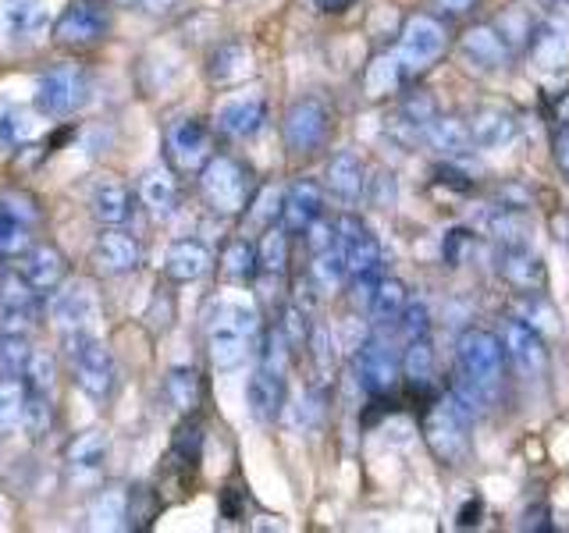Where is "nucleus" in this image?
Segmentation results:
<instances>
[{
    "label": "nucleus",
    "instance_id": "1",
    "mask_svg": "<svg viewBox=\"0 0 569 533\" xmlns=\"http://www.w3.org/2000/svg\"><path fill=\"white\" fill-rule=\"evenodd\" d=\"M260 328L257 306L249 299L224 295L213 302V310L207 316V352L213 370L231 373L246 363V355L253 352V338Z\"/></svg>",
    "mask_w": 569,
    "mask_h": 533
},
{
    "label": "nucleus",
    "instance_id": "2",
    "mask_svg": "<svg viewBox=\"0 0 569 533\" xmlns=\"http://www.w3.org/2000/svg\"><path fill=\"white\" fill-rule=\"evenodd\" d=\"M477 402H470L462 391L438 399L423 416V441L431 455L445 466H459L470 455V426H473Z\"/></svg>",
    "mask_w": 569,
    "mask_h": 533
},
{
    "label": "nucleus",
    "instance_id": "3",
    "mask_svg": "<svg viewBox=\"0 0 569 533\" xmlns=\"http://www.w3.org/2000/svg\"><path fill=\"white\" fill-rule=\"evenodd\" d=\"M456 360H459V373H462V384L456 391H462L470 402L480 405L498 384H502L506 345L498 334L480 331V328L462 331L459 342H456Z\"/></svg>",
    "mask_w": 569,
    "mask_h": 533
},
{
    "label": "nucleus",
    "instance_id": "4",
    "mask_svg": "<svg viewBox=\"0 0 569 533\" xmlns=\"http://www.w3.org/2000/svg\"><path fill=\"white\" fill-rule=\"evenodd\" d=\"M61 338H64V355L79 388L97 402L111 399V391L118 384V366H114L111 349L103 345V338L97 331H68Z\"/></svg>",
    "mask_w": 569,
    "mask_h": 533
},
{
    "label": "nucleus",
    "instance_id": "5",
    "mask_svg": "<svg viewBox=\"0 0 569 533\" xmlns=\"http://www.w3.org/2000/svg\"><path fill=\"white\" fill-rule=\"evenodd\" d=\"M200 189L213 213H242L253 203V171L236 157H210L200 168Z\"/></svg>",
    "mask_w": 569,
    "mask_h": 533
},
{
    "label": "nucleus",
    "instance_id": "6",
    "mask_svg": "<svg viewBox=\"0 0 569 533\" xmlns=\"http://www.w3.org/2000/svg\"><path fill=\"white\" fill-rule=\"evenodd\" d=\"M89 100H93V79H89L79 64L50 68L47 76H40V82H36V93H32L36 114H43V118L79 114Z\"/></svg>",
    "mask_w": 569,
    "mask_h": 533
},
{
    "label": "nucleus",
    "instance_id": "7",
    "mask_svg": "<svg viewBox=\"0 0 569 533\" xmlns=\"http://www.w3.org/2000/svg\"><path fill=\"white\" fill-rule=\"evenodd\" d=\"M445 47H449V36H445V26L431 14H413L406 18V26L399 32V50H396V61L402 68V76H420L431 64L441 61Z\"/></svg>",
    "mask_w": 569,
    "mask_h": 533
},
{
    "label": "nucleus",
    "instance_id": "8",
    "mask_svg": "<svg viewBox=\"0 0 569 533\" xmlns=\"http://www.w3.org/2000/svg\"><path fill=\"white\" fill-rule=\"evenodd\" d=\"M111 32V8L107 0H71L53 22V40L68 50H89L107 40Z\"/></svg>",
    "mask_w": 569,
    "mask_h": 533
},
{
    "label": "nucleus",
    "instance_id": "9",
    "mask_svg": "<svg viewBox=\"0 0 569 533\" xmlns=\"http://www.w3.org/2000/svg\"><path fill=\"white\" fill-rule=\"evenodd\" d=\"M284 147L292 153H317L331 135V107L320 97H299L289 111H284Z\"/></svg>",
    "mask_w": 569,
    "mask_h": 533
},
{
    "label": "nucleus",
    "instance_id": "10",
    "mask_svg": "<svg viewBox=\"0 0 569 533\" xmlns=\"http://www.w3.org/2000/svg\"><path fill=\"white\" fill-rule=\"evenodd\" d=\"M335 235H338V249H342L352 281L356 278H378L381 242L360 218H356V213H342V218L335 221Z\"/></svg>",
    "mask_w": 569,
    "mask_h": 533
},
{
    "label": "nucleus",
    "instance_id": "11",
    "mask_svg": "<svg viewBox=\"0 0 569 533\" xmlns=\"http://www.w3.org/2000/svg\"><path fill=\"white\" fill-rule=\"evenodd\" d=\"M168 157L178 171H200L213 157V132L200 118H178L168 129Z\"/></svg>",
    "mask_w": 569,
    "mask_h": 533
},
{
    "label": "nucleus",
    "instance_id": "12",
    "mask_svg": "<svg viewBox=\"0 0 569 533\" xmlns=\"http://www.w3.org/2000/svg\"><path fill=\"white\" fill-rule=\"evenodd\" d=\"M356 378H360V388L367 395L381 399L391 388L399 384V355L385 338H367L356 352Z\"/></svg>",
    "mask_w": 569,
    "mask_h": 533
},
{
    "label": "nucleus",
    "instance_id": "13",
    "mask_svg": "<svg viewBox=\"0 0 569 533\" xmlns=\"http://www.w3.org/2000/svg\"><path fill=\"white\" fill-rule=\"evenodd\" d=\"M40 324V292L26 278L8 274L0 289V334H29Z\"/></svg>",
    "mask_w": 569,
    "mask_h": 533
},
{
    "label": "nucleus",
    "instance_id": "14",
    "mask_svg": "<svg viewBox=\"0 0 569 533\" xmlns=\"http://www.w3.org/2000/svg\"><path fill=\"white\" fill-rule=\"evenodd\" d=\"M50 316H53V324L61 328V334H68V331H97V320H100L97 292L89 289L86 281L68 284L64 292H58L50 299Z\"/></svg>",
    "mask_w": 569,
    "mask_h": 533
},
{
    "label": "nucleus",
    "instance_id": "15",
    "mask_svg": "<svg viewBox=\"0 0 569 533\" xmlns=\"http://www.w3.org/2000/svg\"><path fill=\"white\" fill-rule=\"evenodd\" d=\"M506 360L523 373V378H541L548 366V345L545 334L527 324V320H509L506 324Z\"/></svg>",
    "mask_w": 569,
    "mask_h": 533
},
{
    "label": "nucleus",
    "instance_id": "16",
    "mask_svg": "<svg viewBox=\"0 0 569 533\" xmlns=\"http://www.w3.org/2000/svg\"><path fill=\"white\" fill-rule=\"evenodd\" d=\"M467 129H470V142L477 150H502L520 135V118H516L509 107L485 103L467 118Z\"/></svg>",
    "mask_w": 569,
    "mask_h": 533
},
{
    "label": "nucleus",
    "instance_id": "17",
    "mask_svg": "<svg viewBox=\"0 0 569 533\" xmlns=\"http://www.w3.org/2000/svg\"><path fill=\"white\" fill-rule=\"evenodd\" d=\"M459 53L477 71H502L512 58V47H509V36H502L495 26H473L459 40Z\"/></svg>",
    "mask_w": 569,
    "mask_h": 533
},
{
    "label": "nucleus",
    "instance_id": "18",
    "mask_svg": "<svg viewBox=\"0 0 569 533\" xmlns=\"http://www.w3.org/2000/svg\"><path fill=\"white\" fill-rule=\"evenodd\" d=\"M530 61L538 71H562L569 64V22L551 14L530 32Z\"/></svg>",
    "mask_w": 569,
    "mask_h": 533
},
{
    "label": "nucleus",
    "instance_id": "19",
    "mask_svg": "<svg viewBox=\"0 0 569 533\" xmlns=\"http://www.w3.org/2000/svg\"><path fill=\"white\" fill-rule=\"evenodd\" d=\"M0 26L11 43H36L47 36V0H0Z\"/></svg>",
    "mask_w": 569,
    "mask_h": 533
},
{
    "label": "nucleus",
    "instance_id": "20",
    "mask_svg": "<svg viewBox=\"0 0 569 533\" xmlns=\"http://www.w3.org/2000/svg\"><path fill=\"white\" fill-rule=\"evenodd\" d=\"M93 263L100 274H132L142 263V245L121 231L118 224H111V231H103L93 242Z\"/></svg>",
    "mask_w": 569,
    "mask_h": 533
},
{
    "label": "nucleus",
    "instance_id": "21",
    "mask_svg": "<svg viewBox=\"0 0 569 533\" xmlns=\"http://www.w3.org/2000/svg\"><path fill=\"white\" fill-rule=\"evenodd\" d=\"M246 402H249V413L260 423H274L284 409V370L263 363L246 384Z\"/></svg>",
    "mask_w": 569,
    "mask_h": 533
},
{
    "label": "nucleus",
    "instance_id": "22",
    "mask_svg": "<svg viewBox=\"0 0 569 533\" xmlns=\"http://www.w3.org/2000/svg\"><path fill=\"white\" fill-rule=\"evenodd\" d=\"M498 271H502V278L512 284V289L530 292V295L545 292V281H548L545 263L533 257L523 242H506V249L498 253Z\"/></svg>",
    "mask_w": 569,
    "mask_h": 533
},
{
    "label": "nucleus",
    "instance_id": "23",
    "mask_svg": "<svg viewBox=\"0 0 569 533\" xmlns=\"http://www.w3.org/2000/svg\"><path fill=\"white\" fill-rule=\"evenodd\" d=\"M320 213H325V189L313 178H299L289 185V192L281 195V221L284 231H307Z\"/></svg>",
    "mask_w": 569,
    "mask_h": 533
},
{
    "label": "nucleus",
    "instance_id": "24",
    "mask_svg": "<svg viewBox=\"0 0 569 533\" xmlns=\"http://www.w3.org/2000/svg\"><path fill=\"white\" fill-rule=\"evenodd\" d=\"M325 189L335 195L338 203H360V195L367 192V168L363 160L356 157L352 150H342L328 160V171H325Z\"/></svg>",
    "mask_w": 569,
    "mask_h": 533
},
{
    "label": "nucleus",
    "instance_id": "25",
    "mask_svg": "<svg viewBox=\"0 0 569 533\" xmlns=\"http://www.w3.org/2000/svg\"><path fill=\"white\" fill-rule=\"evenodd\" d=\"M267 121V103L260 97H236L218 107V129L231 139H253Z\"/></svg>",
    "mask_w": 569,
    "mask_h": 533
},
{
    "label": "nucleus",
    "instance_id": "26",
    "mask_svg": "<svg viewBox=\"0 0 569 533\" xmlns=\"http://www.w3.org/2000/svg\"><path fill=\"white\" fill-rule=\"evenodd\" d=\"M210 249L200 239H178L168 245L164 253V278L178 281V284H189V281H200L210 271Z\"/></svg>",
    "mask_w": 569,
    "mask_h": 533
},
{
    "label": "nucleus",
    "instance_id": "27",
    "mask_svg": "<svg viewBox=\"0 0 569 533\" xmlns=\"http://www.w3.org/2000/svg\"><path fill=\"white\" fill-rule=\"evenodd\" d=\"M89 210H93V218L100 224H124L132 218V192L124 189L118 178H100L89 192Z\"/></svg>",
    "mask_w": 569,
    "mask_h": 533
},
{
    "label": "nucleus",
    "instance_id": "28",
    "mask_svg": "<svg viewBox=\"0 0 569 533\" xmlns=\"http://www.w3.org/2000/svg\"><path fill=\"white\" fill-rule=\"evenodd\" d=\"M68 274V263L61 257V249L58 245H36L29 249V257H26V281L32 284L36 292H53L58 284L64 281Z\"/></svg>",
    "mask_w": 569,
    "mask_h": 533
},
{
    "label": "nucleus",
    "instance_id": "29",
    "mask_svg": "<svg viewBox=\"0 0 569 533\" xmlns=\"http://www.w3.org/2000/svg\"><path fill=\"white\" fill-rule=\"evenodd\" d=\"M249 68H253V50H249L242 40H228L210 53L207 76L218 86H228V82H239L242 76H249Z\"/></svg>",
    "mask_w": 569,
    "mask_h": 533
},
{
    "label": "nucleus",
    "instance_id": "30",
    "mask_svg": "<svg viewBox=\"0 0 569 533\" xmlns=\"http://www.w3.org/2000/svg\"><path fill=\"white\" fill-rule=\"evenodd\" d=\"M139 195H142V203L150 207L153 218H171L174 207H178V182H174V174L164 171V168H153L142 174V182H139Z\"/></svg>",
    "mask_w": 569,
    "mask_h": 533
},
{
    "label": "nucleus",
    "instance_id": "31",
    "mask_svg": "<svg viewBox=\"0 0 569 533\" xmlns=\"http://www.w3.org/2000/svg\"><path fill=\"white\" fill-rule=\"evenodd\" d=\"M160 395L178 413H192L200 405V373L192 366H171L164 373V384H160Z\"/></svg>",
    "mask_w": 569,
    "mask_h": 533
},
{
    "label": "nucleus",
    "instance_id": "32",
    "mask_svg": "<svg viewBox=\"0 0 569 533\" xmlns=\"http://www.w3.org/2000/svg\"><path fill=\"white\" fill-rule=\"evenodd\" d=\"M406 302H409L406 284L396 281V278H381L378 284H373L370 299H367V310H370V316H373V324H381V328H385V324H396Z\"/></svg>",
    "mask_w": 569,
    "mask_h": 533
},
{
    "label": "nucleus",
    "instance_id": "33",
    "mask_svg": "<svg viewBox=\"0 0 569 533\" xmlns=\"http://www.w3.org/2000/svg\"><path fill=\"white\" fill-rule=\"evenodd\" d=\"M423 139L431 142L435 150H441V153H467V150H473L470 129H467V121H462V118H441V114H435L431 121H427Z\"/></svg>",
    "mask_w": 569,
    "mask_h": 533
},
{
    "label": "nucleus",
    "instance_id": "34",
    "mask_svg": "<svg viewBox=\"0 0 569 533\" xmlns=\"http://www.w3.org/2000/svg\"><path fill=\"white\" fill-rule=\"evenodd\" d=\"M32 218L11 203H0V257H18L29 249Z\"/></svg>",
    "mask_w": 569,
    "mask_h": 533
},
{
    "label": "nucleus",
    "instance_id": "35",
    "mask_svg": "<svg viewBox=\"0 0 569 533\" xmlns=\"http://www.w3.org/2000/svg\"><path fill=\"white\" fill-rule=\"evenodd\" d=\"M402 378L417 391L431 388V381H435V349H431V342H427V334L409 338L406 355H402Z\"/></svg>",
    "mask_w": 569,
    "mask_h": 533
},
{
    "label": "nucleus",
    "instance_id": "36",
    "mask_svg": "<svg viewBox=\"0 0 569 533\" xmlns=\"http://www.w3.org/2000/svg\"><path fill=\"white\" fill-rule=\"evenodd\" d=\"M36 132V121L29 118L26 107L0 103V153L22 150Z\"/></svg>",
    "mask_w": 569,
    "mask_h": 533
},
{
    "label": "nucleus",
    "instance_id": "37",
    "mask_svg": "<svg viewBox=\"0 0 569 533\" xmlns=\"http://www.w3.org/2000/svg\"><path fill=\"white\" fill-rule=\"evenodd\" d=\"M107 452H111V441H107L103 431H86L76 441L68 444V462L76 470H100L107 462Z\"/></svg>",
    "mask_w": 569,
    "mask_h": 533
},
{
    "label": "nucleus",
    "instance_id": "38",
    "mask_svg": "<svg viewBox=\"0 0 569 533\" xmlns=\"http://www.w3.org/2000/svg\"><path fill=\"white\" fill-rule=\"evenodd\" d=\"M22 405H26V381L0 373V434H8L22 423Z\"/></svg>",
    "mask_w": 569,
    "mask_h": 533
},
{
    "label": "nucleus",
    "instance_id": "39",
    "mask_svg": "<svg viewBox=\"0 0 569 533\" xmlns=\"http://www.w3.org/2000/svg\"><path fill=\"white\" fill-rule=\"evenodd\" d=\"M435 114H438V103H435V97H427V93H409V97L399 103V114H396V121H399V129H402V132L423 135L427 121H431Z\"/></svg>",
    "mask_w": 569,
    "mask_h": 533
},
{
    "label": "nucleus",
    "instance_id": "40",
    "mask_svg": "<svg viewBox=\"0 0 569 533\" xmlns=\"http://www.w3.org/2000/svg\"><path fill=\"white\" fill-rule=\"evenodd\" d=\"M93 526L103 530H118V526H129V491H103L97 502H93Z\"/></svg>",
    "mask_w": 569,
    "mask_h": 533
},
{
    "label": "nucleus",
    "instance_id": "41",
    "mask_svg": "<svg viewBox=\"0 0 569 533\" xmlns=\"http://www.w3.org/2000/svg\"><path fill=\"white\" fill-rule=\"evenodd\" d=\"M200 452H203V426L196 423V420H186V423L174 431L171 459L178 462V466L196 470V462H200Z\"/></svg>",
    "mask_w": 569,
    "mask_h": 533
},
{
    "label": "nucleus",
    "instance_id": "42",
    "mask_svg": "<svg viewBox=\"0 0 569 533\" xmlns=\"http://www.w3.org/2000/svg\"><path fill=\"white\" fill-rule=\"evenodd\" d=\"M402 68L396 61V53L391 58H378L370 68H367V97H388L396 93V89L402 86Z\"/></svg>",
    "mask_w": 569,
    "mask_h": 533
},
{
    "label": "nucleus",
    "instance_id": "43",
    "mask_svg": "<svg viewBox=\"0 0 569 533\" xmlns=\"http://www.w3.org/2000/svg\"><path fill=\"white\" fill-rule=\"evenodd\" d=\"M284 263H289V235L278 228H271L263 235L260 249H257V271H267V274H281Z\"/></svg>",
    "mask_w": 569,
    "mask_h": 533
},
{
    "label": "nucleus",
    "instance_id": "44",
    "mask_svg": "<svg viewBox=\"0 0 569 533\" xmlns=\"http://www.w3.org/2000/svg\"><path fill=\"white\" fill-rule=\"evenodd\" d=\"M53 420V395L47 391H29L26 388V405H22V423L32 438H40Z\"/></svg>",
    "mask_w": 569,
    "mask_h": 533
},
{
    "label": "nucleus",
    "instance_id": "45",
    "mask_svg": "<svg viewBox=\"0 0 569 533\" xmlns=\"http://www.w3.org/2000/svg\"><path fill=\"white\" fill-rule=\"evenodd\" d=\"M224 274L231 281H249L257 274V245L246 242V239H236L228 249H224Z\"/></svg>",
    "mask_w": 569,
    "mask_h": 533
},
{
    "label": "nucleus",
    "instance_id": "46",
    "mask_svg": "<svg viewBox=\"0 0 569 533\" xmlns=\"http://www.w3.org/2000/svg\"><path fill=\"white\" fill-rule=\"evenodd\" d=\"M29 355H32V349L26 342V334H0V373L22 378Z\"/></svg>",
    "mask_w": 569,
    "mask_h": 533
},
{
    "label": "nucleus",
    "instance_id": "47",
    "mask_svg": "<svg viewBox=\"0 0 569 533\" xmlns=\"http://www.w3.org/2000/svg\"><path fill=\"white\" fill-rule=\"evenodd\" d=\"M313 278L325 284V289H338V284L349 278V266H346L342 249L331 245V249H325V253H317L313 257Z\"/></svg>",
    "mask_w": 569,
    "mask_h": 533
},
{
    "label": "nucleus",
    "instance_id": "48",
    "mask_svg": "<svg viewBox=\"0 0 569 533\" xmlns=\"http://www.w3.org/2000/svg\"><path fill=\"white\" fill-rule=\"evenodd\" d=\"M470 249H473V235H470L467 228H452L449 235H445V242H441L445 263H452V266H459L462 260H467Z\"/></svg>",
    "mask_w": 569,
    "mask_h": 533
},
{
    "label": "nucleus",
    "instance_id": "49",
    "mask_svg": "<svg viewBox=\"0 0 569 533\" xmlns=\"http://www.w3.org/2000/svg\"><path fill=\"white\" fill-rule=\"evenodd\" d=\"M396 324L402 328L406 338H420V334H427V324H431V316H427V306H423V302H406Z\"/></svg>",
    "mask_w": 569,
    "mask_h": 533
},
{
    "label": "nucleus",
    "instance_id": "50",
    "mask_svg": "<svg viewBox=\"0 0 569 533\" xmlns=\"http://www.w3.org/2000/svg\"><path fill=\"white\" fill-rule=\"evenodd\" d=\"M307 242H310V253H325V249L338 245V235H335V224H328L325 218H317L313 224H307Z\"/></svg>",
    "mask_w": 569,
    "mask_h": 533
},
{
    "label": "nucleus",
    "instance_id": "51",
    "mask_svg": "<svg viewBox=\"0 0 569 533\" xmlns=\"http://www.w3.org/2000/svg\"><path fill=\"white\" fill-rule=\"evenodd\" d=\"M278 331H281V338H284V342H289L292 349H299L302 342H307V316H302L296 306H289V310H284V324H281Z\"/></svg>",
    "mask_w": 569,
    "mask_h": 533
},
{
    "label": "nucleus",
    "instance_id": "52",
    "mask_svg": "<svg viewBox=\"0 0 569 533\" xmlns=\"http://www.w3.org/2000/svg\"><path fill=\"white\" fill-rule=\"evenodd\" d=\"M551 157H556L562 182L569 185V124H559L556 135H551Z\"/></svg>",
    "mask_w": 569,
    "mask_h": 533
},
{
    "label": "nucleus",
    "instance_id": "53",
    "mask_svg": "<svg viewBox=\"0 0 569 533\" xmlns=\"http://www.w3.org/2000/svg\"><path fill=\"white\" fill-rule=\"evenodd\" d=\"M310 352H313V360H317L320 373H328L331 363H335V352H331V338H328L325 328H317V331L310 334Z\"/></svg>",
    "mask_w": 569,
    "mask_h": 533
},
{
    "label": "nucleus",
    "instance_id": "54",
    "mask_svg": "<svg viewBox=\"0 0 569 533\" xmlns=\"http://www.w3.org/2000/svg\"><path fill=\"white\" fill-rule=\"evenodd\" d=\"M477 8V0H435V11L441 18H462V14H470Z\"/></svg>",
    "mask_w": 569,
    "mask_h": 533
},
{
    "label": "nucleus",
    "instance_id": "55",
    "mask_svg": "<svg viewBox=\"0 0 569 533\" xmlns=\"http://www.w3.org/2000/svg\"><path fill=\"white\" fill-rule=\"evenodd\" d=\"M438 182H441V185H449V189H456V192H470V189H473V182H467V174L456 171V168H438Z\"/></svg>",
    "mask_w": 569,
    "mask_h": 533
},
{
    "label": "nucleus",
    "instance_id": "56",
    "mask_svg": "<svg viewBox=\"0 0 569 533\" xmlns=\"http://www.w3.org/2000/svg\"><path fill=\"white\" fill-rule=\"evenodd\" d=\"M278 213H281V192L267 189L263 200H260V210H257V221H271V218H278Z\"/></svg>",
    "mask_w": 569,
    "mask_h": 533
},
{
    "label": "nucleus",
    "instance_id": "57",
    "mask_svg": "<svg viewBox=\"0 0 569 533\" xmlns=\"http://www.w3.org/2000/svg\"><path fill=\"white\" fill-rule=\"evenodd\" d=\"M313 4L325 11V14H338V11H346L352 8V0H313Z\"/></svg>",
    "mask_w": 569,
    "mask_h": 533
},
{
    "label": "nucleus",
    "instance_id": "58",
    "mask_svg": "<svg viewBox=\"0 0 569 533\" xmlns=\"http://www.w3.org/2000/svg\"><path fill=\"white\" fill-rule=\"evenodd\" d=\"M556 118H559V124H569V89L559 97V103H556Z\"/></svg>",
    "mask_w": 569,
    "mask_h": 533
},
{
    "label": "nucleus",
    "instance_id": "59",
    "mask_svg": "<svg viewBox=\"0 0 569 533\" xmlns=\"http://www.w3.org/2000/svg\"><path fill=\"white\" fill-rule=\"evenodd\" d=\"M178 4V0H147V8L153 11V14H160V11H171Z\"/></svg>",
    "mask_w": 569,
    "mask_h": 533
},
{
    "label": "nucleus",
    "instance_id": "60",
    "mask_svg": "<svg viewBox=\"0 0 569 533\" xmlns=\"http://www.w3.org/2000/svg\"><path fill=\"white\" fill-rule=\"evenodd\" d=\"M0 274H4V257H0Z\"/></svg>",
    "mask_w": 569,
    "mask_h": 533
},
{
    "label": "nucleus",
    "instance_id": "61",
    "mask_svg": "<svg viewBox=\"0 0 569 533\" xmlns=\"http://www.w3.org/2000/svg\"><path fill=\"white\" fill-rule=\"evenodd\" d=\"M121 4H136V0H121Z\"/></svg>",
    "mask_w": 569,
    "mask_h": 533
},
{
    "label": "nucleus",
    "instance_id": "62",
    "mask_svg": "<svg viewBox=\"0 0 569 533\" xmlns=\"http://www.w3.org/2000/svg\"><path fill=\"white\" fill-rule=\"evenodd\" d=\"M562 4H566V8H569V0H562Z\"/></svg>",
    "mask_w": 569,
    "mask_h": 533
}]
</instances>
